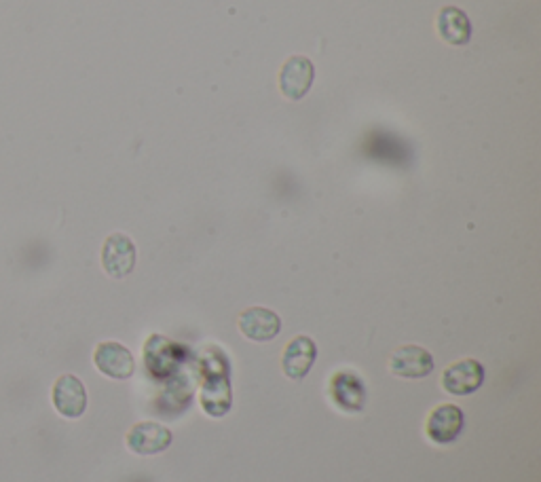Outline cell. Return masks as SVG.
Wrapping results in <instances>:
<instances>
[{
    "label": "cell",
    "instance_id": "cell-2",
    "mask_svg": "<svg viewBox=\"0 0 541 482\" xmlns=\"http://www.w3.org/2000/svg\"><path fill=\"white\" fill-rule=\"evenodd\" d=\"M51 400L55 411L66 419H79L87 411V389L83 381L74 375H62L53 383Z\"/></svg>",
    "mask_w": 541,
    "mask_h": 482
},
{
    "label": "cell",
    "instance_id": "cell-13",
    "mask_svg": "<svg viewBox=\"0 0 541 482\" xmlns=\"http://www.w3.org/2000/svg\"><path fill=\"white\" fill-rule=\"evenodd\" d=\"M180 356H182V349L167 341L159 335L151 337L146 341V347H144V360H146V366L151 373L155 375H167L172 373V370L178 366L180 362Z\"/></svg>",
    "mask_w": 541,
    "mask_h": 482
},
{
    "label": "cell",
    "instance_id": "cell-9",
    "mask_svg": "<svg viewBox=\"0 0 541 482\" xmlns=\"http://www.w3.org/2000/svg\"><path fill=\"white\" fill-rule=\"evenodd\" d=\"M241 335L256 343L273 341L282 332V320L279 315L265 307H250L239 315Z\"/></svg>",
    "mask_w": 541,
    "mask_h": 482
},
{
    "label": "cell",
    "instance_id": "cell-11",
    "mask_svg": "<svg viewBox=\"0 0 541 482\" xmlns=\"http://www.w3.org/2000/svg\"><path fill=\"white\" fill-rule=\"evenodd\" d=\"M315 358H317V345L313 343V339L305 335L292 339L282 358V368L286 377H290L292 381L305 379L315 364Z\"/></svg>",
    "mask_w": 541,
    "mask_h": 482
},
{
    "label": "cell",
    "instance_id": "cell-8",
    "mask_svg": "<svg viewBox=\"0 0 541 482\" xmlns=\"http://www.w3.org/2000/svg\"><path fill=\"white\" fill-rule=\"evenodd\" d=\"M174 436L172 432L161 423L155 421H142L136 423L127 434V447L138 455H157L165 449H170Z\"/></svg>",
    "mask_w": 541,
    "mask_h": 482
},
{
    "label": "cell",
    "instance_id": "cell-12",
    "mask_svg": "<svg viewBox=\"0 0 541 482\" xmlns=\"http://www.w3.org/2000/svg\"><path fill=\"white\" fill-rule=\"evenodd\" d=\"M438 34L444 43L463 47L472 41V22L468 13L459 7H444L438 13Z\"/></svg>",
    "mask_w": 541,
    "mask_h": 482
},
{
    "label": "cell",
    "instance_id": "cell-5",
    "mask_svg": "<svg viewBox=\"0 0 541 482\" xmlns=\"http://www.w3.org/2000/svg\"><path fill=\"white\" fill-rule=\"evenodd\" d=\"M484 383V366L478 360H459L444 370L442 389L451 396H470Z\"/></svg>",
    "mask_w": 541,
    "mask_h": 482
},
{
    "label": "cell",
    "instance_id": "cell-6",
    "mask_svg": "<svg viewBox=\"0 0 541 482\" xmlns=\"http://www.w3.org/2000/svg\"><path fill=\"white\" fill-rule=\"evenodd\" d=\"M463 411L457 404H440L429 413L425 423V434L434 444H451L463 430Z\"/></svg>",
    "mask_w": 541,
    "mask_h": 482
},
{
    "label": "cell",
    "instance_id": "cell-4",
    "mask_svg": "<svg viewBox=\"0 0 541 482\" xmlns=\"http://www.w3.org/2000/svg\"><path fill=\"white\" fill-rule=\"evenodd\" d=\"M315 79V66L305 55H292L279 72V89L288 100H303Z\"/></svg>",
    "mask_w": 541,
    "mask_h": 482
},
{
    "label": "cell",
    "instance_id": "cell-3",
    "mask_svg": "<svg viewBox=\"0 0 541 482\" xmlns=\"http://www.w3.org/2000/svg\"><path fill=\"white\" fill-rule=\"evenodd\" d=\"M93 364H96L102 375L117 381L129 379L136 370L132 351L115 341H106L96 347V351H93Z\"/></svg>",
    "mask_w": 541,
    "mask_h": 482
},
{
    "label": "cell",
    "instance_id": "cell-14",
    "mask_svg": "<svg viewBox=\"0 0 541 482\" xmlns=\"http://www.w3.org/2000/svg\"><path fill=\"white\" fill-rule=\"evenodd\" d=\"M201 389V404L210 417H225L231 409V383L229 377H203Z\"/></svg>",
    "mask_w": 541,
    "mask_h": 482
},
{
    "label": "cell",
    "instance_id": "cell-7",
    "mask_svg": "<svg viewBox=\"0 0 541 482\" xmlns=\"http://www.w3.org/2000/svg\"><path fill=\"white\" fill-rule=\"evenodd\" d=\"M389 370L402 379H423L434 370V358L419 345H402L389 356Z\"/></svg>",
    "mask_w": 541,
    "mask_h": 482
},
{
    "label": "cell",
    "instance_id": "cell-10",
    "mask_svg": "<svg viewBox=\"0 0 541 482\" xmlns=\"http://www.w3.org/2000/svg\"><path fill=\"white\" fill-rule=\"evenodd\" d=\"M330 398L345 413H360L366 402V387L356 373L341 370L330 379Z\"/></svg>",
    "mask_w": 541,
    "mask_h": 482
},
{
    "label": "cell",
    "instance_id": "cell-1",
    "mask_svg": "<svg viewBox=\"0 0 541 482\" xmlns=\"http://www.w3.org/2000/svg\"><path fill=\"white\" fill-rule=\"evenodd\" d=\"M136 261H138L136 244L125 233H113L106 237L102 246V267L110 277L123 280V277H127L136 269Z\"/></svg>",
    "mask_w": 541,
    "mask_h": 482
}]
</instances>
